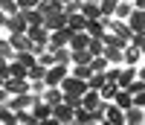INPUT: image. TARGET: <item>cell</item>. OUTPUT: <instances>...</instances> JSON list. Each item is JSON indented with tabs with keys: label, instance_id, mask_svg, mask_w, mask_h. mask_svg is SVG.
Masks as SVG:
<instances>
[{
	"label": "cell",
	"instance_id": "cell-1",
	"mask_svg": "<svg viewBox=\"0 0 145 125\" xmlns=\"http://www.w3.org/2000/svg\"><path fill=\"white\" fill-rule=\"evenodd\" d=\"M26 35H29V41L35 47H46L50 44V29L44 26V23H29L26 26Z\"/></svg>",
	"mask_w": 145,
	"mask_h": 125
},
{
	"label": "cell",
	"instance_id": "cell-2",
	"mask_svg": "<svg viewBox=\"0 0 145 125\" xmlns=\"http://www.w3.org/2000/svg\"><path fill=\"white\" fill-rule=\"evenodd\" d=\"M70 73V64H58V61H52L50 67H46V73H44V82H46V87L50 84H61V79Z\"/></svg>",
	"mask_w": 145,
	"mask_h": 125
},
{
	"label": "cell",
	"instance_id": "cell-3",
	"mask_svg": "<svg viewBox=\"0 0 145 125\" xmlns=\"http://www.w3.org/2000/svg\"><path fill=\"white\" fill-rule=\"evenodd\" d=\"M58 87H61L64 93H78V96H81L84 90H87V79H78V76H70V73H67Z\"/></svg>",
	"mask_w": 145,
	"mask_h": 125
},
{
	"label": "cell",
	"instance_id": "cell-4",
	"mask_svg": "<svg viewBox=\"0 0 145 125\" xmlns=\"http://www.w3.org/2000/svg\"><path fill=\"white\" fill-rule=\"evenodd\" d=\"M70 35H72V29H70V26L52 29V32H50V44H46V49H58V47H67V44H70Z\"/></svg>",
	"mask_w": 145,
	"mask_h": 125
},
{
	"label": "cell",
	"instance_id": "cell-5",
	"mask_svg": "<svg viewBox=\"0 0 145 125\" xmlns=\"http://www.w3.org/2000/svg\"><path fill=\"white\" fill-rule=\"evenodd\" d=\"M29 111H32V116H35V122H46V119L52 116V105H46L44 99H35Z\"/></svg>",
	"mask_w": 145,
	"mask_h": 125
},
{
	"label": "cell",
	"instance_id": "cell-6",
	"mask_svg": "<svg viewBox=\"0 0 145 125\" xmlns=\"http://www.w3.org/2000/svg\"><path fill=\"white\" fill-rule=\"evenodd\" d=\"M52 119H55V122H61V125L72 122V108H70L67 102H58V105H52Z\"/></svg>",
	"mask_w": 145,
	"mask_h": 125
},
{
	"label": "cell",
	"instance_id": "cell-7",
	"mask_svg": "<svg viewBox=\"0 0 145 125\" xmlns=\"http://www.w3.org/2000/svg\"><path fill=\"white\" fill-rule=\"evenodd\" d=\"M102 114H105V122H107V125H122V122H125L122 108H119V105H105Z\"/></svg>",
	"mask_w": 145,
	"mask_h": 125
},
{
	"label": "cell",
	"instance_id": "cell-8",
	"mask_svg": "<svg viewBox=\"0 0 145 125\" xmlns=\"http://www.w3.org/2000/svg\"><path fill=\"white\" fill-rule=\"evenodd\" d=\"M125 20H128L131 32H142V29H145V12H142V9H131V15H128Z\"/></svg>",
	"mask_w": 145,
	"mask_h": 125
},
{
	"label": "cell",
	"instance_id": "cell-9",
	"mask_svg": "<svg viewBox=\"0 0 145 125\" xmlns=\"http://www.w3.org/2000/svg\"><path fill=\"white\" fill-rule=\"evenodd\" d=\"M122 116H125L128 125H139V122H145V111H142L139 105H131V108L122 111Z\"/></svg>",
	"mask_w": 145,
	"mask_h": 125
},
{
	"label": "cell",
	"instance_id": "cell-10",
	"mask_svg": "<svg viewBox=\"0 0 145 125\" xmlns=\"http://www.w3.org/2000/svg\"><path fill=\"white\" fill-rule=\"evenodd\" d=\"M26 26H29V23L23 20L20 9L15 12V15H9V18H6V29H9V32H26Z\"/></svg>",
	"mask_w": 145,
	"mask_h": 125
},
{
	"label": "cell",
	"instance_id": "cell-11",
	"mask_svg": "<svg viewBox=\"0 0 145 125\" xmlns=\"http://www.w3.org/2000/svg\"><path fill=\"white\" fill-rule=\"evenodd\" d=\"M6 41L12 44V49H32V41H29L26 32H12Z\"/></svg>",
	"mask_w": 145,
	"mask_h": 125
},
{
	"label": "cell",
	"instance_id": "cell-12",
	"mask_svg": "<svg viewBox=\"0 0 145 125\" xmlns=\"http://www.w3.org/2000/svg\"><path fill=\"white\" fill-rule=\"evenodd\" d=\"M84 29H87V35H90V38H102V35L107 32V26H105V18H90Z\"/></svg>",
	"mask_w": 145,
	"mask_h": 125
},
{
	"label": "cell",
	"instance_id": "cell-13",
	"mask_svg": "<svg viewBox=\"0 0 145 125\" xmlns=\"http://www.w3.org/2000/svg\"><path fill=\"white\" fill-rule=\"evenodd\" d=\"M41 99H44L46 105H58V102L64 99V90H61L58 84H50V87H46V90L41 93Z\"/></svg>",
	"mask_w": 145,
	"mask_h": 125
},
{
	"label": "cell",
	"instance_id": "cell-14",
	"mask_svg": "<svg viewBox=\"0 0 145 125\" xmlns=\"http://www.w3.org/2000/svg\"><path fill=\"white\" fill-rule=\"evenodd\" d=\"M90 44V35H87V29H81V32H72L70 35V49H84V47H87Z\"/></svg>",
	"mask_w": 145,
	"mask_h": 125
},
{
	"label": "cell",
	"instance_id": "cell-15",
	"mask_svg": "<svg viewBox=\"0 0 145 125\" xmlns=\"http://www.w3.org/2000/svg\"><path fill=\"white\" fill-rule=\"evenodd\" d=\"M67 26H70L72 32H81L84 26H87V18H84L81 12H72V15H67Z\"/></svg>",
	"mask_w": 145,
	"mask_h": 125
},
{
	"label": "cell",
	"instance_id": "cell-16",
	"mask_svg": "<svg viewBox=\"0 0 145 125\" xmlns=\"http://www.w3.org/2000/svg\"><path fill=\"white\" fill-rule=\"evenodd\" d=\"M102 55L107 58V64H122V49H119V47H110V44H105Z\"/></svg>",
	"mask_w": 145,
	"mask_h": 125
},
{
	"label": "cell",
	"instance_id": "cell-17",
	"mask_svg": "<svg viewBox=\"0 0 145 125\" xmlns=\"http://www.w3.org/2000/svg\"><path fill=\"white\" fill-rule=\"evenodd\" d=\"M113 105H119V108L125 111V108H131V105H134V99H131V93L125 90V87H119V90L113 93Z\"/></svg>",
	"mask_w": 145,
	"mask_h": 125
},
{
	"label": "cell",
	"instance_id": "cell-18",
	"mask_svg": "<svg viewBox=\"0 0 145 125\" xmlns=\"http://www.w3.org/2000/svg\"><path fill=\"white\" fill-rule=\"evenodd\" d=\"M81 15L84 18H102V12H99V3H93V0H81Z\"/></svg>",
	"mask_w": 145,
	"mask_h": 125
},
{
	"label": "cell",
	"instance_id": "cell-19",
	"mask_svg": "<svg viewBox=\"0 0 145 125\" xmlns=\"http://www.w3.org/2000/svg\"><path fill=\"white\" fill-rule=\"evenodd\" d=\"M134 79H137V70L128 64V70H119V76H116V84H119V87H128Z\"/></svg>",
	"mask_w": 145,
	"mask_h": 125
},
{
	"label": "cell",
	"instance_id": "cell-20",
	"mask_svg": "<svg viewBox=\"0 0 145 125\" xmlns=\"http://www.w3.org/2000/svg\"><path fill=\"white\" fill-rule=\"evenodd\" d=\"M131 9H134V3H131V0H119V3H116V9H113V18H128L131 15Z\"/></svg>",
	"mask_w": 145,
	"mask_h": 125
},
{
	"label": "cell",
	"instance_id": "cell-21",
	"mask_svg": "<svg viewBox=\"0 0 145 125\" xmlns=\"http://www.w3.org/2000/svg\"><path fill=\"white\" fill-rule=\"evenodd\" d=\"M20 15H23L26 23H44V15L38 12V6H35V9H20Z\"/></svg>",
	"mask_w": 145,
	"mask_h": 125
},
{
	"label": "cell",
	"instance_id": "cell-22",
	"mask_svg": "<svg viewBox=\"0 0 145 125\" xmlns=\"http://www.w3.org/2000/svg\"><path fill=\"white\" fill-rule=\"evenodd\" d=\"M116 90H119V84H116V82H105V84L99 87V96L105 99V102H110V99H113V93H116Z\"/></svg>",
	"mask_w": 145,
	"mask_h": 125
},
{
	"label": "cell",
	"instance_id": "cell-23",
	"mask_svg": "<svg viewBox=\"0 0 145 125\" xmlns=\"http://www.w3.org/2000/svg\"><path fill=\"white\" fill-rule=\"evenodd\" d=\"M107 82V76H105V70L102 73H90V76H87V87H90V90H99V87Z\"/></svg>",
	"mask_w": 145,
	"mask_h": 125
},
{
	"label": "cell",
	"instance_id": "cell-24",
	"mask_svg": "<svg viewBox=\"0 0 145 125\" xmlns=\"http://www.w3.org/2000/svg\"><path fill=\"white\" fill-rule=\"evenodd\" d=\"M9 76H15V79H26V67H23L20 61L12 58V61H9Z\"/></svg>",
	"mask_w": 145,
	"mask_h": 125
},
{
	"label": "cell",
	"instance_id": "cell-25",
	"mask_svg": "<svg viewBox=\"0 0 145 125\" xmlns=\"http://www.w3.org/2000/svg\"><path fill=\"white\" fill-rule=\"evenodd\" d=\"M119 0H99V12H102V18H110L113 15V9H116Z\"/></svg>",
	"mask_w": 145,
	"mask_h": 125
},
{
	"label": "cell",
	"instance_id": "cell-26",
	"mask_svg": "<svg viewBox=\"0 0 145 125\" xmlns=\"http://www.w3.org/2000/svg\"><path fill=\"white\" fill-rule=\"evenodd\" d=\"M128 44H134L137 49H142V53H145V29H142V32H131Z\"/></svg>",
	"mask_w": 145,
	"mask_h": 125
},
{
	"label": "cell",
	"instance_id": "cell-27",
	"mask_svg": "<svg viewBox=\"0 0 145 125\" xmlns=\"http://www.w3.org/2000/svg\"><path fill=\"white\" fill-rule=\"evenodd\" d=\"M0 58H6V61L15 58V49H12V44H9L6 38H0Z\"/></svg>",
	"mask_w": 145,
	"mask_h": 125
},
{
	"label": "cell",
	"instance_id": "cell-28",
	"mask_svg": "<svg viewBox=\"0 0 145 125\" xmlns=\"http://www.w3.org/2000/svg\"><path fill=\"white\" fill-rule=\"evenodd\" d=\"M70 76H78V79H87L90 76V64H72Z\"/></svg>",
	"mask_w": 145,
	"mask_h": 125
},
{
	"label": "cell",
	"instance_id": "cell-29",
	"mask_svg": "<svg viewBox=\"0 0 145 125\" xmlns=\"http://www.w3.org/2000/svg\"><path fill=\"white\" fill-rule=\"evenodd\" d=\"M0 122H9V125H12V122H15V111H12V108H9L6 102H3V105H0Z\"/></svg>",
	"mask_w": 145,
	"mask_h": 125
},
{
	"label": "cell",
	"instance_id": "cell-30",
	"mask_svg": "<svg viewBox=\"0 0 145 125\" xmlns=\"http://www.w3.org/2000/svg\"><path fill=\"white\" fill-rule=\"evenodd\" d=\"M0 12H6V15H15V12H18V0H0Z\"/></svg>",
	"mask_w": 145,
	"mask_h": 125
},
{
	"label": "cell",
	"instance_id": "cell-31",
	"mask_svg": "<svg viewBox=\"0 0 145 125\" xmlns=\"http://www.w3.org/2000/svg\"><path fill=\"white\" fill-rule=\"evenodd\" d=\"M61 102H67L70 108H78V105H81V96H78V93H64Z\"/></svg>",
	"mask_w": 145,
	"mask_h": 125
},
{
	"label": "cell",
	"instance_id": "cell-32",
	"mask_svg": "<svg viewBox=\"0 0 145 125\" xmlns=\"http://www.w3.org/2000/svg\"><path fill=\"white\" fill-rule=\"evenodd\" d=\"M38 0H18V9H35Z\"/></svg>",
	"mask_w": 145,
	"mask_h": 125
},
{
	"label": "cell",
	"instance_id": "cell-33",
	"mask_svg": "<svg viewBox=\"0 0 145 125\" xmlns=\"http://www.w3.org/2000/svg\"><path fill=\"white\" fill-rule=\"evenodd\" d=\"M131 99H134V105H139V108H145V90H142V93H134V96H131Z\"/></svg>",
	"mask_w": 145,
	"mask_h": 125
},
{
	"label": "cell",
	"instance_id": "cell-34",
	"mask_svg": "<svg viewBox=\"0 0 145 125\" xmlns=\"http://www.w3.org/2000/svg\"><path fill=\"white\" fill-rule=\"evenodd\" d=\"M0 76H3V79L9 76V61L6 58H0Z\"/></svg>",
	"mask_w": 145,
	"mask_h": 125
},
{
	"label": "cell",
	"instance_id": "cell-35",
	"mask_svg": "<svg viewBox=\"0 0 145 125\" xmlns=\"http://www.w3.org/2000/svg\"><path fill=\"white\" fill-rule=\"evenodd\" d=\"M131 3H134V9H142L145 12V0H131Z\"/></svg>",
	"mask_w": 145,
	"mask_h": 125
},
{
	"label": "cell",
	"instance_id": "cell-36",
	"mask_svg": "<svg viewBox=\"0 0 145 125\" xmlns=\"http://www.w3.org/2000/svg\"><path fill=\"white\" fill-rule=\"evenodd\" d=\"M6 18H9L6 12H0V26H6Z\"/></svg>",
	"mask_w": 145,
	"mask_h": 125
},
{
	"label": "cell",
	"instance_id": "cell-37",
	"mask_svg": "<svg viewBox=\"0 0 145 125\" xmlns=\"http://www.w3.org/2000/svg\"><path fill=\"white\" fill-rule=\"evenodd\" d=\"M93 3H99V0H93Z\"/></svg>",
	"mask_w": 145,
	"mask_h": 125
},
{
	"label": "cell",
	"instance_id": "cell-38",
	"mask_svg": "<svg viewBox=\"0 0 145 125\" xmlns=\"http://www.w3.org/2000/svg\"><path fill=\"white\" fill-rule=\"evenodd\" d=\"M61 3H64V0H61Z\"/></svg>",
	"mask_w": 145,
	"mask_h": 125
},
{
	"label": "cell",
	"instance_id": "cell-39",
	"mask_svg": "<svg viewBox=\"0 0 145 125\" xmlns=\"http://www.w3.org/2000/svg\"><path fill=\"white\" fill-rule=\"evenodd\" d=\"M142 111H145V108H142Z\"/></svg>",
	"mask_w": 145,
	"mask_h": 125
}]
</instances>
